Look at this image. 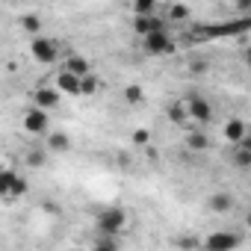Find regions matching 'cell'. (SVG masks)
<instances>
[{"instance_id": "obj_1", "label": "cell", "mask_w": 251, "mask_h": 251, "mask_svg": "<svg viewBox=\"0 0 251 251\" xmlns=\"http://www.w3.org/2000/svg\"><path fill=\"white\" fill-rule=\"evenodd\" d=\"M251 27L248 15H239L236 21H225V24H201L195 27V36H201V42H216V39H245Z\"/></svg>"}, {"instance_id": "obj_2", "label": "cell", "mask_w": 251, "mask_h": 251, "mask_svg": "<svg viewBox=\"0 0 251 251\" xmlns=\"http://www.w3.org/2000/svg\"><path fill=\"white\" fill-rule=\"evenodd\" d=\"M95 227H98V233H121L124 227H127V213H124L121 207H115V204H109V207H103L98 213Z\"/></svg>"}, {"instance_id": "obj_3", "label": "cell", "mask_w": 251, "mask_h": 251, "mask_svg": "<svg viewBox=\"0 0 251 251\" xmlns=\"http://www.w3.org/2000/svg\"><path fill=\"white\" fill-rule=\"evenodd\" d=\"M30 189L27 177L12 172V169H0V198H24Z\"/></svg>"}, {"instance_id": "obj_4", "label": "cell", "mask_w": 251, "mask_h": 251, "mask_svg": "<svg viewBox=\"0 0 251 251\" xmlns=\"http://www.w3.org/2000/svg\"><path fill=\"white\" fill-rule=\"evenodd\" d=\"M30 53H33V59L36 62H42V65H53L56 59H59V45L53 42V39H48V36H33L30 39Z\"/></svg>"}, {"instance_id": "obj_5", "label": "cell", "mask_w": 251, "mask_h": 251, "mask_svg": "<svg viewBox=\"0 0 251 251\" xmlns=\"http://www.w3.org/2000/svg\"><path fill=\"white\" fill-rule=\"evenodd\" d=\"M142 48L148 56H169V53H175V39L166 30H157V33L142 36Z\"/></svg>"}, {"instance_id": "obj_6", "label": "cell", "mask_w": 251, "mask_h": 251, "mask_svg": "<svg viewBox=\"0 0 251 251\" xmlns=\"http://www.w3.org/2000/svg\"><path fill=\"white\" fill-rule=\"evenodd\" d=\"M21 124H24V130H27L30 136H45V133L50 130V112H48V109H39V106H30V109L24 112Z\"/></svg>"}, {"instance_id": "obj_7", "label": "cell", "mask_w": 251, "mask_h": 251, "mask_svg": "<svg viewBox=\"0 0 251 251\" xmlns=\"http://www.w3.org/2000/svg\"><path fill=\"white\" fill-rule=\"evenodd\" d=\"M239 233H230V230H216V233H210V236H204L198 245L201 248H207V251H233V248H239Z\"/></svg>"}, {"instance_id": "obj_8", "label": "cell", "mask_w": 251, "mask_h": 251, "mask_svg": "<svg viewBox=\"0 0 251 251\" xmlns=\"http://www.w3.org/2000/svg\"><path fill=\"white\" fill-rule=\"evenodd\" d=\"M186 115H189L192 121H198V124H207V121L213 118V103H210L207 98H201V95H192V98L186 100Z\"/></svg>"}, {"instance_id": "obj_9", "label": "cell", "mask_w": 251, "mask_h": 251, "mask_svg": "<svg viewBox=\"0 0 251 251\" xmlns=\"http://www.w3.org/2000/svg\"><path fill=\"white\" fill-rule=\"evenodd\" d=\"M157 30H166V21L157 18V12H151V15H133V33L139 39L148 36V33H157Z\"/></svg>"}, {"instance_id": "obj_10", "label": "cell", "mask_w": 251, "mask_h": 251, "mask_svg": "<svg viewBox=\"0 0 251 251\" xmlns=\"http://www.w3.org/2000/svg\"><path fill=\"white\" fill-rule=\"evenodd\" d=\"M59 98H62V92L56 89V86H39L36 92H33V106H39V109H56V103H59Z\"/></svg>"}, {"instance_id": "obj_11", "label": "cell", "mask_w": 251, "mask_h": 251, "mask_svg": "<svg viewBox=\"0 0 251 251\" xmlns=\"http://www.w3.org/2000/svg\"><path fill=\"white\" fill-rule=\"evenodd\" d=\"M56 89H59L62 95L80 98V77H77V74H71L68 68H62V71L56 74Z\"/></svg>"}, {"instance_id": "obj_12", "label": "cell", "mask_w": 251, "mask_h": 251, "mask_svg": "<svg viewBox=\"0 0 251 251\" xmlns=\"http://www.w3.org/2000/svg\"><path fill=\"white\" fill-rule=\"evenodd\" d=\"M248 136V124L242 121V118H230L227 124H225V139L230 142V145H236V142H242Z\"/></svg>"}, {"instance_id": "obj_13", "label": "cell", "mask_w": 251, "mask_h": 251, "mask_svg": "<svg viewBox=\"0 0 251 251\" xmlns=\"http://www.w3.org/2000/svg\"><path fill=\"white\" fill-rule=\"evenodd\" d=\"M233 195H227V192H216V195H210V201H207V207L213 210V213H219V216H225V213H230L233 210Z\"/></svg>"}, {"instance_id": "obj_14", "label": "cell", "mask_w": 251, "mask_h": 251, "mask_svg": "<svg viewBox=\"0 0 251 251\" xmlns=\"http://www.w3.org/2000/svg\"><path fill=\"white\" fill-rule=\"evenodd\" d=\"M48 136V151L50 154H68L71 151V136L68 133H45Z\"/></svg>"}, {"instance_id": "obj_15", "label": "cell", "mask_w": 251, "mask_h": 251, "mask_svg": "<svg viewBox=\"0 0 251 251\" xmlns=\"http://www.w3.org/2000/svg\"><path fill=\"white\" fill-rule=\"evenodd\" d=\"M62 68H68L71 74L83 77V74H89V71H92V62H89L86 56H80V53H71V56L65 59V65H62Z\"/></svg>"}, {"instance_id": "obj_16", "label": "cell", "mask_w": 251, "mask_h": 251, "mask_svg": "<svg viewBox=\"0 0 251 251\" xmlns=\"http://www.w3.org/2000/svg\"><path fill=\"white\" fill-rule=\"evenodd\" d=\"M186 148H189L192 154H204V151L210 148V136L201 133V130H192V133H186Z\"/></svg>"}, {"instance_id": "obj_17", "label": "cell", "mask_w": 251, "mask_h": 251, "mask_svg": "<svg viewBox=\"0 0 251 251\" xmlns=\"http://www.w3.org/2000/svg\"><path fill=\"white\" fill-rule=\"evenodd\" d=\"M166 115H169V121H172V124H180V121H186V118H189V115H186V103H183V100H172Z\"/></svg>"}, {"instance_id": "obj_18", "label": "cell", "mask_w": 251, "mask_h": 251, "mask_svg": "<svg viewBox=\"0 0 251 251\" xmlns=\"http://www.w3.org/2000/svg\"><path fill=\"white\" fill-rule=\"evenodd\" d=\"M21 30L27 36H39L42 33V18L39 15H21Z\"/></svg>"}, {"instance_id": "obj_19", "label": "cell", "mask_w": 251, "mask_h": 251, "mask_svg": "<svg viewBox=\"0 0 251 251\" xmlns=\"http://www.w3.org/2000/svg\"><path fill=\"white\" fill-rule=\"evenodd\" d=\"M98 89H100V80H98V77H95L92 71L80 77V95H95Z\"/></svg>"}, {"instance_id": "obj_20", "label": "cell", "mask_w": 251, "mask_h": 251, "mask_svg": "<svg viewBox=\"0 0 251 251\" xmlns=\"http://www.w3.org/2000/svg\"><path fill=\"white\" fill-rule=\"evenodd\" d=\"M95 248H100V251H115V248H118V233H100V236L95 239Z\"/></svg>"}, {"instance_id": "obj_21", "label": "cell", "mask_w": 251, "mask_h": 251, "mask_svg": "<svg viewBox=\"0 0 251 251\" xmlns=\"http://www.w3.org/2000/svg\"><path fill=\"white\" fill-rule=\"evenodd\" d=\"M124 100L127 103H142L145 100V92H142V86H124Z\"/></svg>"}, {"instance_id": "obj_22", "label": "cell", "mask_w": 251, "mask_h": 251, "mask_svg": "<svg viewBox=\"0 0 251 251\" xmlns=\"http://www.w3.org/2000/svg\"><path fill=\"white\" fill-rule=\"evenodd\" d=\"M157 12V0H133V15H151Z\"/></svg>"}, {"instance_id": "obj_23", "label": "cell", "mask_w": 251, "mask_h": 251, "mask_svg": "<svg viewBox=\"0 0 251 251\" xmlns=\"http://www.w3.org/2000/svg\"><path fill=\"white\" fill-rule=\"evenodd\" d=\"M172 18H175V21L189 18V6H186V3H175V6H172Z\"/></svg>"}, {"instance_id": "obj_24", "label": "cell", "mask_w": 251, "mask_h": 251, "mask_svg": "<svg viewBox=\"0 0 251 251\" xmlns=\"http://www.w3.org/2000/svg\"><path fill=\"white\" fill-rule=\"evenodd\" d=\"M133 142H136V145H148V142H151V130H145V127L133 130Z\"/></svg>"}, {"instance_id": "obj_25", "label": "cell", "mask_w": 251, "mask_h": 251, "mask_svg": "<svg viewBox=\"0 0 251 251\" xmlns=\"http://www.w3.org/2000/svg\"><path fill=\"white\" fill-rule=\"evenodd\" d=\"M27 163H30V166H45L48 157H45L42 151H30V154H27Z\"/></svg>"}, {"instance_id": "obj_26", "label": "cell", "mask_w": 251, "mask_h": 251, "mask_svg": "<svg viewBox=\"0 0 251 251\" xmlns=\"http://www.w3.org/2000/svg\"><path fill=\"white\" fill-rule=\"evenodd\" d=\"M189 68H192V71H195V74H204V71H207V68H210V65H207V62H204V59H195V62H192V65H189Z\"/></svg>"}, {"instance_id": "obj_27", "label": "cell", "mask_w": 251, "mask_h": 251, "mask_svg": "<svg viewBox=\"0 0 251 251\" xmlns=\"http://www.w3.org/2000/svg\"><path fill=\"white\" fill-rule=\"evenodd\" d=\"M236 9H239V15H248L251 12V0H236Z\"/></svg>"}]
</instances>
